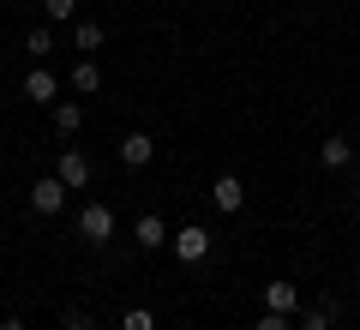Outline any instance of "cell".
Masks as SVG:
<instances>
[{"instance_id": "cell-22", "label": "cell", "mask_w": 360, "mask_h": 330, "mask_svg": "<svg viewBox=\"0 0 360 330\" xmlns=\"http://www.w3.org/2000/svg\"><path fill=\"white\" fill-rule=\"evenodd\" d=\"M174 330H193V324H174Z\"/></svg>"}, {"instance_id": "cell-12", "label": "cell", "mask_w": 360, "mask_h": 330, "mask_svg": "<svg viewBox=\"0 0 360 330\" xmlns=\"http://www.w3.org/2000/svg\"><path fill=\"white\" fill-rule=\"evenodd\" d=\"M319 156H324V168H348V163H354V144H348L342 132H330V139H324V151H319Z\"/></svg>"}, {"instance_id": "cell-16", "label": "cell", "mask_w": 360, "mask_h": 330, "mask_svg": "<svg viewBox=\"0 0 360 330\" xmlns=\"http://www.w3.org/2000/svg\"><path fill=\"white\" fill-rule=\"evenodd\" d=\"M25 49L42 61V54H54V37H49V30H30V37H25Z\"/></svg>"}, {"instance_id": "cell-21", "label": "cell", "mask_w": 360, "mask_h": 330, "mask_svg": "<svg viewBox=\"0 0 360 330\" xmlns=\"http://www.w3.org/2000/svg\"><path fill=\"white\" fill-rule=\"evenodd\" d=\"M354 198H360V174H354Z\"/></svg>"}, {"instance_id": "cell-15", "label": "cell", "mask_w": 360, "mask_h": 330, "mask_svg": "<svg viewBox=\"0 0 360 330\" xmlns=\"http://www.w3.org/2000/svg\"><path fill=\"white\" fill-rule=\"evenodd\" d=\"M42 13L60 25V18H78V0H42Z\"/></svg>"}, {"instance_id": "cell-11", "label": "cell", "mask_w": 360, "mask_h": 330, "mask_svg": "<svg viewBox=\"0 0 360 330\" xmlns=\"http://www.w3.org/2000/svg\"><path fill=\"white\" fill-rule=\"evenodd\" d=\"M78 127H84V102H54V132H60V139H72Z\"/></svg>"}, {"instance_id": "cell-13", "label": "cell", "mask_w": 360, "mask_h": 330, "mask_svg": "<svg viewBox=\"0 0 360 330\" xmlns=\"http://www.w3.org/2000/svg\"><path fill=\"white\" fill-rule=\"evenodd\" d=\"M295 318H300L295 330H330V318H336V306H330V300H319V306H300Z\"/></svg>"}, {"instance_id": "cell-3", "label": "cell", "mask_w": 360, "mask_h": 330, "mask_svg": "<svg viewBox=\"0 0 360 330\" xmlns=\"http://www.w3.org/2000/svg\"><path fill=\"white\" fill-rule=\"evenodd\" d=\"M30 210H37V216H60L66 210V180L60 174H37V186H30Z\"/></svg>"}, {"instance_id": "cell-5", "label": "cell", "mask_w": 360, "mask_h": 330, "mask_svg": "<svg viewBox=\"0 0 360 330\" xmlns=\"http://www.w3.org/2000/svg\"><path fill=\"white\" fill-rule=\"evenodd\" d=\"M132 246H144V253H156V246H168V222L156 210H144L139 222H132Z\"/></svg>"}, {"instance_id": "cell-8", "label": "cell", "mask_w": 360, "mask_h": 330, "mask_svg": "<svg viewBox=\"0 0 360 330\" xmlns=\"http://www.w3.org/2000/svg\"><path fill=\"white\" fill-rule=\"evenodd\" d=\"M115 156H120V163H127V168H144V163H150V156H156V139H150V132H127Z\"/></svg>"}, {"instance_id": "cell-18", "label": "cell", "mask_w": 360, "mask_h": 330, "mask_svg": "<svg viewBox=\"0 0 360 330\" xmlns=\"http://www.w3.org/2000/svg\"><path fill=\"white\" fill-rule=\"evenodd\" d=\"M252 330H295V318H283V312H264Z\"/></svg>"}, {"instance_id": "cell-14", "label": "cell", "mask_w": 360, "mask_h": 330, "mask_svg": "<svg viewBox=\"0 0 360 330\" xmlns=\"http://www.w3.org/2000/svg\"><path fill=\"white\" fill-rule=\"evenodd\" d=\"M103 37H108V30L96 25V18H78V37L72 42H78V54H90V49H103Z\"/></svg>"}, {"instance_id": "cell-1", "label": "cell", "mask_w": 360, "mask_h": 330, "mask_svg": "<svg viewBox=\"0 0 360 330\" xmlns=\"http://www.w3.org/2000/svg\"><path fill=\"white\" fill-rule=\"evenodd\" d=\"M78 241L84 246H108L115 241V210H108V204H84V210H78Z\"/></svg>"}, {"instance_id": "cell-6", "label": "cell", "mask_w": 360, "mask_h": 330, "mask_svg": "<svg viewBox=\"0 0 360 330\" xmlns=\"http://www.w3.org/2000/svg\"><path fill=\"white\" fill-rule=\"evenodd\" d=\"M264 312L295 318V312H300V288H295V282H283V277H276V282H264Z\"/></svg>"}, {"instance_id": "cell-7", "label": "cell", "mask_w": 360, "mask_h": 330, "mask_svg": "<svg viewBox=\"0 0 360 330\" xmlns=\"http://www.w3.org/2000/svg\"><path fill=\"white\" fill-rule=\"evenodd\" d=\"M210 204H217L222 216H234L246 204V186H240V174H217V186H210Z\"/></svg>"}, {"instance_id": "cell-4", "label": "cell", "mask_w": 360, "mask_h": 330, "mask_svg": "<svg viewBox=\"0 0 360 330\" xmlns=\"http://www.w3.org/2000/svg\"><path fill=\"white\" fill-rule=\"evenodd\" d=\"M54 174L66 180V192H78V186H90V174H96V168H90V156H84V151H60Z\"/></svg>"}, {"instance_id": "cell-9", "label": "cell", "mask_w": 360, "mask_h": 330, "mask_svg": "<svg viewBox=\"0 0 360 330\" xmlns=\"http://www.w3.org/2000/svg\"><path fill=\"white\" fill-rule=\"evenodd\" d=\"M25 96L42 108V102H54V96H60V78H54L49 66H30V78H25Z\"/></svg>"}, {"instance_id": "cell-17", "label": "cell", "mask_w": 360, "mask_h": 330, "mask_svg": "<svg viewBox=\"0 0 360 330\" xmlns=\"http://www.w3.org/2000/svg\"><path fill=\"white\" fill-rule=\"evenodd\" d=\"M120 330H156V318H150V312H144V306H132V312H127V318H120Z\"/></svg>"}, {"instance_id": "cell-2", "label": "cell", "mask_w": 360, "mask_h": 330, "mask_svg": "<svg viewBox=\"0 0 360 330\" xmlns=\"http://www.w3.org/2000/svg\"><path fill=\"white\" fill-rule=\"evenodd\" d=\"M168 246H174V258H180V265H205V258H210V229L186 222L180 234H168Z\"/></svg>"}, {"instance_id": "cell-10", "label": "cell", "mask_w": 360, "mask_h": 330, "mask_svg": "<svg viewBox=\"0 0 360 330\" xmlns=\"http://www.w3.org/2000/svg\"><path fill=\"white\" fill-rule=\"evenodd\" d=\"M72 90H78V96H96V90H103V66L90 61V54H78V66H72Z\"/></svg>"}, {"instance_id": "cell-20", "label": "cell", "mask_w": 360, "mask_h": 330, "mask_svg": "<svg viewBox=\"0 0 360 330\" xmlns=\"http://www.w3.org/2000/svg\"><path fill=\"white\" fill-rule=\"evenodd\" d=\"M0 330H30V324H25V318L13 312V318H0Z\"/></svg>"}, {"instance_id": "cell-19", "label": "cell", "mask_w": 360, "mask_h": 330, "mask_svg": "<svg viewBox=\"0 0 360 330\" xmlns=\"http://www.w3.org/2000/svg\"><path fill=\"white\" fill-rule=\"evenodd\" d=\"M60 330H96V324H90V312H66V318H60Z\"/></svg>"}]
</instances>
